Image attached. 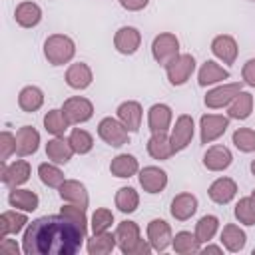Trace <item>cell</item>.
Masks as SVG:
<instances>
[{"label":"cell","mask_w":255,"mask_h":255,"mask_svg":"<svg viewBox=\"0 0 255 255\" xmlns=\"http://www.w3.org/2000/svg\"><path fill=\"white\" fill-rule=\"evenodd\" d=\"M86 233V229L62 213L44 215L28 223L22 251L26 255H76L82 249Z\"/></svg>","instance_id":"obj_1"},{"label":"cell","mask_w":255,"mask_h":255,"mask_svg":"<svg viewBox=\"0 0 255 255\" xmlns=\"http://www.w3.org/2000/svg\"><path fill=\"white\" fill-rule=\"evenodd\" d=\"M44 56L52 66H64L76 56V44L66 34H52L44 42Z\"/></svg>","instance_id":"obj_2"},{"label":"cell","mask_w":255,"mask_h":255,"mask_svg":"<svg viewBox=\"0 0 255 255\" xmlns=\"http://www.w3.org/2000/svg\"><path fill=\"white\" fill-rule=\"evenodd\" d=\"M151 56L157 64L165 66L169 64L175 56H179V40L171 32H161L153 38L151 42Z\"/></svg>","instance_id":"obj_3"},{"label":"cell","mask_w":255,"mask_h":255,"mask_svg":"<svg viewBox=\"0 0 255 255\" xmlns=\"http://www.w3.org/2000/svg\"><path fill=\"white\" fill-rule=\"evenodd\" d=\"M98 135H100L102 141H106L112 147H122V145H126L129 141L128 128L120 120H116V118H104V120H100V124H98Z\"/></svg>","instance_id":"obj_4"},{"label":"cell","mask_w":255,"mask_h":255,"mask_svg":"<svg viewBox=\"0 0 255 255\" xmlns=\"http://www.w3.org/2000/svg\"><path fill=\"white\" fill-rule=\"evenodd\" d=\"M163 68H165V74L171 86H183L195 70V58L191 54H179Z\"/></svg>","instance_id":"obj_5"},{"label":"cell","mask_w":255,"mask_h":255,"mask_svg":"<svg viewBox=\"0 0 255 255\" xmlns=\"http://www.w3.org/2000/svg\"><path fill=\"white\" fill-rule=\"evenodd\" d=\"M229 128V118L219 116V114H205L199 120V129H201V143H211L219 139Z\"/></svg>","instance_id":"obj_6"},{"label":"cell","mask_w":255,"mask_h":255,"mask_svg":"<svg viewBox=\"0 0 255 255\" xmlns=\"http://www.w3.org/2000/svg\"><path fill=\"white\" fill-rule=\"evenodd\" d=\"M62 112L70 120V124H84L94 116V104L88 98L82 96H72L64 102Z\"/></svg>","instance_id":"obj_7"},{"label":"cell","mask_w":255,"mask_h":255,"mask_svg":"<svg viewBox=\"0 0 255 255\" xmlns=\"http://www.w3.org/2000/svg\"><path fill=\"white\" fill-rule=\"evenodd\" d=\"M30 173H32V169H30V163H28L26 159H16V161H12L10 165H8L6 161H2L0 179H2L10 189H14V187H20L22 183H26V181L30 179Z\"/></svg>","instance_id":"obj_8"},{"label":"cell","mask_w":255,"mask_h":255,"mask_svg":"<svg viewBox=\"0 0 255 255\" xmlns=\"http://www.w3.org/2000/svg\"><path fill=\"white\" fill-rule=\"evenodd\" d=\"M241 92V84L239 82H231V84H223V86H217L213 90H209L203 98L205 106L209 110H219V108H225L233 102V98Z\"/></svg>","instance_id":"obj_9"},{"label":"cell","mask_w":255,"mask_h":255,"mask_svg":"<svg viewBox=\"0 0 255 255\" xmlns=\"http://www.w3.org/2000/svg\"><path fill=\"white\" fill-rule=\"evenodd\" d=\"M193 129H195V124H193V118H191L189 114H181V116L175 120V126H173L171 135H169L171 145H173L175 151H181V149H185V147L191 143V139H193Z\"/></svg>","instance_id":"obj_10"},{"label":"cell","mask_w":255,"mask_h":255,"mask_svg":"<svg viewBox=\"0 0 255 255\" xmlns=\"http://www.w3.org/2000/svg\"><path fill=\"white\" fill-rule=\"evenodd\" d=\"M147 241L155 251H165L173 241L169 223L163 219H151L147 223Z\"/></svg>","instance_id":"obj_11"},{"label":"cell","mask_w":255,"mask_h":255,"mask_svg":"<svg viewBox=\"0 0 255 255\" xmlns=\"http://www.w3.org/2000/svg\"><path fill=\"white\" fill-rule=\"evenodd\" d=\"M139 44H141V34H139V30L133 28V26H122V28L116 32V36H114V46H116V50H118L120 54H124V56L135 54L137 48H139Z\"/></svg>","instance_id":"obj_12"},{"label":"cell","mask_w":255,"mask_h":255,"mask_svg":"<svg viewBox=\"0 0 255 255\" xmlns=\"http://www.w3.org/2000/svg\"><path fill=\"white\" fill-rule=\"evenodd\" d=\"M211 52L215 58H219L223 64H235L237 60V54H239V48H237V42L233 36L229 34H219L211 40Z\"/></svg>","instance_id":"obj_13"},{"label":"cell","mask_w":255,"mask_h":255,"mask_svg":"<svg viewBox=\"0 0 255 255\" xmlns=\"http://www.w3.org/2000/svg\"><path fill=\"white\" fill-rule=\"evenodd\" d=\"M141 118H143V110L139 102L128 100L118 106V120L128 128V131H137L141 128Z\"/></svg>","instance_id":"obj_14"},{"label":"cell","mask_w":255,"mask_h":255,"mask_svg":"<svg viewBox=\"0 0 255 255\" xmlns=\"http://www.w3.org/2000/svg\"><path fill=\"white\" fill-rule=\"evenodd\" d=\"M139 185L147 193H159L167 185V173L157 165H147L139 171Z\"/></svg>","instance_id":"obj_15"},{"label":"cell","mask_w":255,"mask_h":255,"mask_svg":"<svg viewBox=\"0 0 255 255\" xmlns=\"http://www.w3.org/2000/svg\"><path fill=\"white\" fill-rule=\"evenodd\" d=\"M60 197L62 201H68V203H74V205H80V207H88L90 203V195H88V189L82 181L78 179H66L60 187Z\"/></svg>","instance_id":"obj_16"},{"label":"cell","mask_w":255,"mask_h":255,"mask_svg":"<svg viewBox=\"0 0 255 255\" xmlns=\"http://www.w3.org/2000/svg\"><path fill=\"white\" fill-rule=\"evenodd\" d=\"M38 145H40V133L36 128L22 126L16 131V155H20V157L32 155L38 151Z\"/></svg>","instance_id":"obj_17"},{"label":"cell","mask_w":255,"mask_h":255,"mask_svg":"<svg viewBox=\"0 0 255 255\" xmlns=\"http://www.w3.org/2000/svg\"><path fill=\"white\" fill-rule=\"evenodd\" d=\"M207 195H209V199H211L213 203L225 205V203H229V201L237 195V183H235L231 177H217V179L209 185Z\"/></svg>","instance_id":"obj_18"},{"label":"cell","mask_w":255,"mask_h":255,"mask_svg":"<svg viewBox=\"0 0 255 255\" xmlns=\"http://www.w3.org/2000/svg\"><path fill=\"white\" fill-rule=\"evenodd\" d=\"M171 108L167 104H153L149 110H147V126H149V131L151 133H161V131H167L169 126H171Z\"/></svg>","instance_id":"obj_19"},{"label":"cell","mask_w":255,"mask_h":255,"mask_svg":"<svg viewBox=\"0 0 255 255\" xmlns=\"http://www.w3.org/2000/svg\"><path fill=\"white\" fill-rule=\"evenodd\" d=\"M197 211V197L193 193H177L173 199H171V207H169V213L173 219L177 221H187L193 213Z\"/></svg>","instance_id":"obj_20"},{"label":"cell","mask_w":255,"mask_h":255,"mask_svg":"<svg viewBox=\"0 0 255 255\" xmlns=\"http://www.w3.org/2000/svg\"><path fill=\"white\" fill-rule=\"evenodd\" d=\"M231 161H233V155L225 145H211L203 153V165L209 171H223L231 165Z\"/></svg>","instance_id":"obj_21"},{"label":"cell","mask_w":255,"mask_h":255,"mask_svg":"<svg viewBox=\"0 0 255 255\" xmlns=\"http://www.w3.org/2000/svg\"><path fill=\"white\" fill-rule=\"evenodd\" d=\"M92 80H94V74H92L90 66L84 62L70 64L66 70V84L72 90H86L92 84Z\"/></svg>","instance_id":"obj_22"},{"label":"cell","mask_w":255,"mask_h":255,"mask_svg":"<svg viewBox=\"0 0 255 255\" xmlns=\"http://www.w3.org/2000/svg\"><path fill=\"white\" fill-rule=\"evenodd\" d=\"M14 18H16V24L22 26V28H34L40 24L42 20V8L36 4V2H30V0H24L16 6L14 10Z\"/></svg>","instance_id":"obj_23"},{"label":"cell","mask_w":255,"mask_h":255,"mask_svg":"<svg viewBox=\"0 0 255 255\" xmlns=\"http://www.w3.org/2000/svg\"><path fill=\"white\" fill-rule=\"evenodd\" d=\"M74 153H76L74 147H72L70 141L64 139L62 135H54V137L46 143V155H48V159L54 161V163H58V165L68 163Z\"/></svg>","instance_id":"obj_24"},{"label":"cell","mask_w":255,"mask_h":255,"mask_svg":"<svg viewBox=\"0 0 255 255\" xmlns=\"http://www.w3.org/2000/svg\"><path fill=\"white\" fill-rule=\"evenodd\" d=\"M229 76H231L229 70H225L223 66H219L213 60H207V62H203V66L197 72V82H199L201 88H205V86H211V84L229 80Z\"/></svg>","instance_id":"obj_25"},{"label":"cell","mask_w":255,"mask_h":255,"mask_svg":"<svg viewBox=\"0 0 255 255\" xmlns=\"http://www.w3.org/2000/svg\"><path fill=\"white\" fill-rule=\"evenodd\" d=\"M147 153H149L153 159H159V161L169 159V157L175 153V149H173V145H171V139L167 137L165 131H161V133H151V137L147 139Z\"/></svg>","instance_id":"obj_26"},{"label":"cell","mask_w":255,"mask_h":255,"mask_svg":"<svg viewBox=\"0 0 255 255\" xmlns=\"http://www.w3.org/2000/svg\"><path fill=\"white\" fill-rule=\"evenodd\" d=\"M139 225L135 221H122L116 229V241H118V247L120 251L126 255V251L129 247H133L137 241H139Z\"/></svg>","instance_id":"obj_27"},{"label":"cell","mask_w":255,"mask_h":255,"mask_svg":"<svg viewBox=\"0 0 255 255\" xmlns=\"http://www.w3.org/2000/svg\"><path fill=\"white\" fill-rule=\"evenodd\" d=\"M110 171H112V175H116V177L128 179V177H131V175H135V173L139 171V163H137L135 155H131V153H120V155H116V157L112 159Z\"/></svg>","instance_id":"obj_28"},{"label":"cell","mask_w":255,"mask_h":255,"mask_svg":"<svg viewBox=\"0 0 255 255\" xmlns=\"http://www.w3.org/2000/svg\"><path fill=\"white\" fill-rule=\"evenodd\" d=\"M44 104V92L38 88V86H26L20 90L18 94V106L22 112L26 114H34L42 108Z\"/></svg>","instance_id":"obj_29"},{"label":"cell","mask_w":255,"mask_h":255,"mask_svg":"<svg viewBox=\"0 0 255 255\" xmlns=\"http://www.w3.org/2000/svg\"><path fill=\"white\" fill-rule=\"evenodd\" d=\"M221 243H223V247H225L227 251L239 253V251L245 247V243H247V235H245V231H243L239 225L227 223V225L223 227V231H221Z\"/></svg>","instance_id":"obj_30"},{"label":"cell","mask_w":255,"mask_h":255,"mask_svg":"<svg viewBox=\"0 0 255 255\" xmlns=\"http://www.w3.org/2000/svg\"><path fill=\"white\" fill-rule=\"evenodd\" d=\"M8 203L20 211H34L40 205V197L32 189H18L14 187L8 193Z\"/></svg>","instance_id":"obj_31"},{"label":"cell","mask_w":255,"mask_h":255,"mask_svg":"<svg viewBox=\"0 0 255 255\" xmlns=\"http://www.w3.org/2000/svg\"><path fill=\"white\" fill-rule=\"evenodd\" d=\"M253 112V96L249 92H239L233 102L229 104V110H227V118L229 120H247Z\"/></svg>","instance_id":"obj_32"},{"label":"cell","mask_w":255,"mask_h":255,"mask_svg":"<svg viewBox=\"0 0 255 255\" xmlns=\"http://www.w3.org/2000/svg\"><path fill=\"white\" fill-rule=\"evenodd\" d=\"M28 225V217L20 211H4L0 215V239L10 233H20Z\"/></svg>","instance_id":"obj_33"},{"label":"cell","mask_w":255,"mask_h":255,"mask_svg":"<svg viewBox=\"0 0 255 255\" xmlns=\"http://www.w3.org/2000/svg\"><path fill=\"white\" fill-rule=\"evenodd\" d=\"M118 241H116V233L112 235L110 231L104 233H94L92 239H88V253L90 255H108L116 249Z\"/></svg>","instance_id":"obj_34"},{"label":"cell","mask_w":255,"mask_h":255,"mask_svg":"<svg viewBox=\"0 0 255 255\" xmlns=\"http://www.w3.org/2000/svg\"><path fill=\"white\" fill-rule=\"evenodd\" d=\"M171 247L175 253L179 255H191V253H199L201 251V243L199 239L195 237V233H189V231H179L175 233L173 241H171Z\"/></svg>","instance_id":"obj_35"},{"label":"cell","mask_w":255,"mask_h":255,"mask_svg":"<svg viewBox=\"0 0 255 255\" xmlns=\"http://www.w3.org/2000/svg\"><path fill=\"white\" fill-rule=\"evenodd\" d=\"M44 128L52 135H64L66 129L70 128V120L66 118V114L62 110H50L44 116Z\"/></svg>","instance_id":"obj_36"},{"label":"cell","mask_w":255,"mask_h":255,"mask_svg":"<svg viewBox=\"0 0 255 255\" xmlns=\"http://www.w3.org/2000/svg\"><path fill=\"white\" fill-rule=\"evenodd\" d=\"M38 175H40V181L48 187H60L66 177H64V171L52 161V163H40L38 165Z\"/></svg>","instance_id":"obj_37"},{"label":"cell","mask_w":255,"mask_h":255,"mask_svg":"<svg viewBox=\"0 0 255 255\" xmlns=\"http://www.w3.org/2000/svg\"><path fill=\"white\" fill-rule=\"evenodd\" d=\"M139 205V195L133 187H120L116 193V207L122 213H133Z\"/></svg>","instance_id":"obj_38"},{"label":"cell","mask_w":255,"mask_h":255,"mask_svg":"<svg viewBox=\"0 0 255 255\" xmlns=\"http://www.w3.org/2000/svg\"><path fill=\"white\" fill-rule=\"evenodd\" d=\"M217 229H219V219L215 215H203L195 223V237L199 239V243H209L215 237Z\"/></svg>","instance_id":"obj_39"},{"label":"cell","mask_w":255,"mask_h":255,"mask_svg":"<svg viewBox=\"0 0 255 255\" xmlns=\"http://www.w3.org/2000/svg\"><path fill=\"white\" fill-rule=\"evenodd\" d=\"M68 141H70V145L74 147V151H76V153H80V155L90 153V151H92V147H94V137H92V133H90V131H86V129H82V128L72 129V133H70Z\"/></svg>","instance_id":"obj_40"},{"label":"cell","mask_w":255,"mask_h":255,"mask_svg":"<svg viewBox=\"0 0 255 255\" xmlns=\"http://www.w3.org/2000/svg\"><path fill=\"white\" fill-rule=\"evenodd\" d=\"M233 145L243 151V153H251L255 151V129L251 128H239L233 131Z\"/></svg>","instance_id":"obj_41"},{"label":"cell","mask_w":255,"mask_h":255,"mask_svg":"<svg viewBox=\"0 0 255 255\" xmlns=\"http://www.w3.org/2000/svg\"><path fill=\"white\" fill-rule=\"evenodd\" d=\"M235 217L243 225H255V201L249 197H241L235 205Z\"/></svg>","instance_id":"obj_42"},{"label":"cell","mask_w":255,"mask_h":255,"mask_svg":"<svg viewBox=\"0 0 255 255\" xmlns=\"http://www.w3.org/2000/svg\"><path fill=\"white\" fill-rule=\"evenodd\" d=\"M112 223H114V213L108 207H100L94 211L90 227H92V233H104L112 227Z\"/></svg>","instance_id":"obj_43"},{"label":"cell","mask_w":255,"mask_h":255,"mask_svg":"<svg viewBox=\"0 0 255 255\" xmlns=\"http://www.w3.org/2000/svg\"><path fill=\"white\" fill-rule=\"evenodd\" d=\"M60 213L66 215V217H70L74 223H78L82 229L88 231V217H86V209H84V207L74 205V203H68V205L60 207Z\"/></svg>","instance_id":"obj_44"},{"label":"cell","mask_w":255,"mask_h":255,"mask_svg":"<svg viewBox=\"0 0 255 255\" xmlns=\"http://www.w3.org/2000/svg\"><path fill=\"white\" fill-rule=\"evenodd\" d=\"M12 153H16V135H12L10 131H2L0 133V159L6 161Z\"/></svg>","instance_id":"obj_45"},{"label":"cell","mask_w":255,"mask_h":255,"mask_svg":"<svg viewBox=\"0 0 255 255\" xmlns=\"http://www.w3.org/2000/svg\"><path fill=\"white\" fill-rule=\"evenodd\" d=\"M241 78H243V84L255 88V58L247 60L241 68Z\"/></svg>","instance_id":"obj_46"},{"label":"cell","mask_w":255,"mask_h":255,"mask_svg":"<svg viewBox=\"0 0 255 255\" xmlns=\"http://www.w3.org/2000/svg\"><path fill=\"white\" fill-rule=\"evenodd\" d=\"M149 4V0H120V6L128 12H139Z\"/></svg>","instance_id":"obj_47"},{"label":"cell","mask_w":255,"mask_h":255,"mask_svg":"<svg viewBox=\"0 0 255 255\" xmlns=\"http://www.w3.org/2000/svg\"><path fill=\"white\" fill-rule=\"evenodd\" d=\"M0 253H4V255H18L20 253V247H18V243L14 241V239H2L0 241Z\"/></svg>","instance_id":"obj_48"},{"label":"cell","mask_w":255,"mask_h":255,"mask_svg":"<svg viewBox=\"0 0 255 255\" xmlns=\"http://www.w3.org/2000/svg\"><path fill=\"white\" fill-rule=\"evenodd\" d=\"M199 253H221V247H217V245H205Z\"/></svg>","instance_id":"obj_49"},{"label":"cell","mask_w":255,"mask_h":255,"mask_svg":"<svg viewBox=\"0 0 255 255\" xmlns=\"http://www.w3.org/2000/svg\"><path fill=\"white\" fill-rule=\"evenodd\" d=\"M251 173H253V175H255V159H253V161H251Z\"/></svg>","instance_id":"obj_50"},{"label":"cell","mask_w":255,"mask_h":255,"mask_svg":"<svg viewBox=\"0 0 255 255\" xmlns=\"http://www.w3.org/2000/svg\"><path fill=\"white\" fill-rule=\"evenodd\" d=\"M251 199H253V201H255V189H253V193H251Z\"/></svg>","instance_id":"obj_51"},{"label":"cell","mask_w":255,"mask_h":255,"mask_svg":"<svg viewBox=\"0 0 255 255\" xmlns=\"http://www.w3.org/2000/svg\"><path fill=\"white\" fill-rule=\"evenodd\" d=\"M253 255H255V249H253Z\"/></svg>","instance_id":"obj_52"},{"label":"cell","mask_w":255,"mask_h":255,"mask_svg":"<svg viewBox=\"0 0 255 255\" xmlns=\"http://www.w3.org/2000/svg\"><path fill=\"white\" fill-rule=\"evenodd\" d=\"M253 2H255V0H253Z\"/></svg>","instance_id":"obj_53"}]
</instances>
